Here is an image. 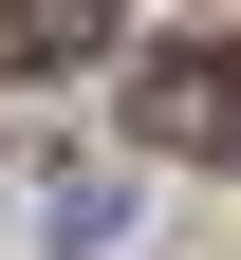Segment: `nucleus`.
I'll return each mask as SVG.
<instances>
[{
	"instance_id": "1",
	"label": "nucleus",
	"mask_w": 241,
	"mask_h": 260,
	"mask_svg": "<svg viewBox=\"0 0 241 260\" xmlns=\"http://www.w3.org/2000/svg\"><path fill=\"white\" fill-rule=\"evenodd\" d=\"M130 130L149 149H204V168H241V38H186L130 75Z\"/></svg>"
},
{
	"instance_id": "3",
	"label": "nucleus",
	"mask_w": 241,
	"mask_h": 260,
	"mask_svg": "<svg viewBox=\"0 0 241 260\" xmlns=\"http://www.w3.org/2000/svg\"><path fill=\"white\" fill-rule=\"evenodd\" d=\"M38 223H56V260H93V242L130 223V186H38Z\"/></svg>"
},
{
	"instance_id": "2",
	"label": "nucleus",
	"mask_w": 241,
	"mask_h": 260,
	"mask_svg": "<svg viewBox=\"0 0 241 260\" xmlns=\"http://www.w3.org/2000/svg\"><path fill=\"white\" fill-rule=\"evenodd\" d=\"M130 0H0V56H93Z\"/></svg>"
}]
</instances>
